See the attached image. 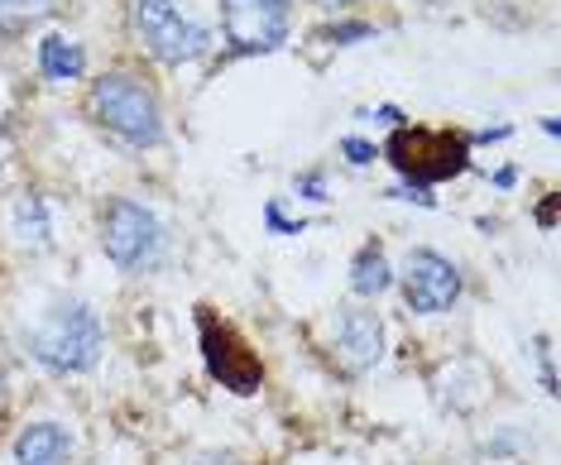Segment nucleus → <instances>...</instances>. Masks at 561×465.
Wrapping results in <instances>:
<instances>
[{"label":"nucleus","instance_id":"f8f14e48","mask_svg":"<svg viewBox=\"0 0 561 465\" xmlns=\"http://www.w3.org/2000/svg\"><path fill=\"white\" fill-rule=\"evenodd\" d=\"M39 68H44L48 82H78L87 72V54H82V44H72V38L48 34L39 44Z\"/></svg>","mask_w":561,"mask_h":465},{"label":"nucleus","instance_id":"6e6552de","mask_svg":"<svg viewBox=\"0 0 561 465\" xmlns=\"http://www.w3.org/2000/svg\"><path fill=\"white\" fill-rule=\"evenodd\" d=\"M202 355H207L211 379H221L231 394H254L264 384V365L231 327H216L211 317H202Z\"/></svg>","mask_w":561,"mask_h":465},{"label":"nucleus","instance_id":"2eb2a0df","mask_svg":"<svg viewBox=\"0 0 561 465\" xmlns=\"http://www.w3.org/2000/svg\"><path fill=\"white\" fill-rule=\"evenodd\" d=\"M341 154H351V163H375L379 149L369 139H341Z\"/></svg>","mask_w":561,"mask_h":465},{"label":"nucleus","instance_id":"9d476101","mask_svg":"<svg viewBox=\"0 0 561 465\" xmlns=\"http://www.w3.org/2000/svg\"><path fill=\"white\" fill-rule=\"evenodd\" d=\"M15 465H72V432L62 422H30L15 436Z\"/></svg>","mask_w":561,"mask_h":465},{"label":"nucleus","instance_id":"f257e3e1","mask_svg":"<svg viewBox=\"0 0 561 465\" xmlns=\"http://www.w3.org/2000/svg\"><path fill=\"white\" fill-rule=\"evenodd\" d=\"M87 106H92L96 125L106 135H116L121 145L130 149H154L163 139V111H159V97L149 92L139 77L130 72H106L92 82V97H87Z\"/></svg>","mask_w":561,"mask_h":465},{"label":"nucleus","instance_id":"4468645a","mask_svg":"<svg viewBox=\"0 0 561 465\" xmlns=\"http://www.w3.org/2000/svg\"><path fill=\"white\" fill-rule=\"evenodd\" d=\"M48 5H54V0H0V24H5V30L30 24V20L48 15Z\"/></svg>","mask_w":561,"mask_h":465},{"label":"nucleus","instance_id":"1a4fd4ad","mask_svg":"<svg viewBox=\"0 0 561 465\" xmlns=\"http://www.w3.org/2000/svg\"><path fill=\"white\" fill-rule=\"evenodd\" d=\"M336 355L351 374H365L385 360V321L369 307H346L336 317Z\"/></svg>","mask_w":561,"mask_h":465},{"label":"nucleus","instance_id":"423d86ee","mask_svg":"<svg viewBox=\"0 0 561 465\" xmlns=\"http://www.w3.org/2000/svg\"><path fill=\"white\" fill-rule=\"evenodd\" d=\"M221 24L240 54H274L293 30V5L288 0H221Z\"/></svg>","mask_w":561,"mask_h":465},{"label":"nucleus","instance_id":"39448f33","mask_svg":"<svg viewBox=\"0 0 561 465\" xmlns=\"http://www.w3.org/2000/svg\"><path fill=\"white\" fill-rule=\"evenodd\" d=\"M393 279H399V288H403L408 313L442 317L456 307V298H461V269L437 250H408L403 274H393Z\"/></svg>","mask_w":561,"mask_h":465},{"label":"nucleus","instance_id":"0eeeda50","mask_svg":"<svg viewBox=\"0 0 561 465\" xmlns=\"http://www.w3.org/2000/svg\"><path fill=\"white\" fill-rule=\"evenodd\" d=\"M389 159L427 188L432 178L461 173L466 168V139H456L446 131H399L389 139Z\"/></svg>","mask_w":561,"mask_h":465},{"label":"nucleus","instance_id":"f3484780","mask_svg":"<svg viewBox=\"0 0 561 465\" xmlns=\"http://www.w3.org/2000/svg\"><path fill=\"white\" fill-rule=\"evenodd\" d=\"M197 465H240V461L236 456H202Z\"/></svg>","mask_w":561,"mask_h":465},{"label":"nucleus","instance_id":"9b49d317","mask_svg":"<svg viewBox=\"0 0 561 465\" xmlns=\"http://www.w3.org/2000/svg\"><path fill=\"white\" fill-rule=\"evenodd\" d=\"M351 288H355V298H379V293L393 288V264L379 240L360 245V254H355V264H351Z\"/></svg>","mask_w":561,"mask_h":465},{"label":"nucleus","instance_id":"a211bd4d","mask_svg":"<svg viewBox=\"0 0 561 465\" xmlns=\"http://www.w3.org/2000/svg\"><path fill=\"white\" fill-rule=\"evenodd\" d=\"M322 5H331V10H336V5H351V0H322Z\"/></svg>","mask_w":561,"mask_h":465},{"label":"nucleus","instance_id":"dca6fc26","mask_svg":"<svg viewBox=\"0 0 561 465\" xmlns=\"http://www.w3.org/2000/svg\"><path fill=\"white\" fill-rule=\"evenodd\" d=\"M302 192H308V197L312 202H322V178H302V183H298Z\"/></svg>","mask_w":561,"mask_h":465},{"label":"nucleus","instance_id":"f03ea898","mask_svg":"<svg viewBox=\"0 0 561 465\" xmlns=\"http://www.w3.org/2000/svg\"><path fill=\"white\" fill-rule=\"evenodd\" d=\"M106 331L87 303H58L48 307L44 321L30 331V355L48 374H87L101 360Z\"/></svg>","mask_w":561,"mask_h":465},{"label":"nucleus","instance_id":"20e7f679","mask_svg":"<svg viewBox=\"0 0 561 465\" xmlns=\"http://www.w3.org/2000/svg\"><path fill=\"white\" fill-rule=\"evenodd\" d=\"M135 30L159 63H193L211 48V30L183 20L173 0H135Z\"/></svg>","mask_w":561,"mask_h":465},{"label":"nucleus","instance_id":"7ed1b4c3","mask_svg":"<svg viewBox=\"0 0 561 465\" xmlns=\"http://www.w3.org/2000/svg\"><path fill=\"white\" fill-rule=\"evenodd\" d=\"M101 250L106 260L125 269V274H145L159 264L163 254V226L149 206H139L130 197H111L101 206Z\"/></svg>","mask_w":561,"mask_h":465},{"label":"nucleus","instance_id":"ddd939ff","mask_svg":"<svg viewBox=\"0 0 561 465\" xmlns=\"http://www.w3.org/2000/svg\"><path fill=\"white\" fill-rule=\"evenodd\" d=\"M15 236L24 245H34V250H48L54 226H48V202L44 197H20V206H15Z\"/></svg>","mask_w":561,"mask_h":465}]
</instances>
